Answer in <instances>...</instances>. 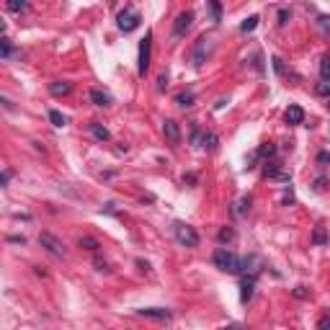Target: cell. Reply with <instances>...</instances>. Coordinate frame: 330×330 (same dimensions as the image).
Segmentation results:
<instances>
[{
  "label": "cell",
  "instance_id": "cell-1",
  "mask_svg": "<svg viewBox=\"0 0 330 330\" xmlns=\"http://www.w3.org/2000/svg\"><path fill=\"white\" fill-rule=\"evenodd\" d=\"M212 261H214V266L219 271H224V273H240V256H235L230 248H217Z\"/></svg>",
  "mask_w": 330,
  "mask_h": 330
},
{
  "label": "cell",
  "instance_id": "cell-2",
  "mask_svg": "<svg viewBox=\"0 0 330 330\" xmlns=\"http://www.w3.org/2000/svg\"><path fill=\"white\" fill-rule=\"evenodd\" d=\"M173 232H176V240L181 245H186V248H196V245H199V235H196V230L191 227V224L176 222L173 224Z\"/></svg>",
  "mask_w": 330,
  "mask_h": 330
},
{
  "label": "cell",
  "instance_id": "cell-3",
  "mask_svg": "<svg viewBox=\"0 0 330 330\" xmlns=\"http://www.w3.org/2000/svg\"><path fill=\"white\" fill-rule=\"evenodd\" d=\"M139 21H142V16L132 8V5H127L122 13H119V18H116V26H119V31H124V34H129V31H134L137 26H139Z\"/></svg>",
  "mask_w": 330,
  "mask_h": 330
},
{
  "label": "cell",
  "instance_id": "cell-4",
  "mask_svg": "<svg viewBox=\"0 0 330 330\" xmlns=\"http://www.w3.org/2000/svg\"><path fill=\"white\" fill-rule=\"evenodd\" d=\"M150 57H152V34H147L139 44V65H137V72L139 75H147L150 70Z\"/></svg>",
  "mask_w": 330,
  "mask_h": 330
},
{
  "label": "cell",
  "instance_id": "cell-5",
  "mask_svg": "<svg viewBox=\"0 0 330 330\" xmlns=\"http://www.w3.org/2000/svg\"><path fill=\"white\" fill-rule=\"evenodd\" d=\"M209 52H212V39L201 36L199 42H196L194 52H191V62H194V67H201V65L206 62V57H209Z\"/></svg>",
  "mask_w": 330,
  "mask_h": 330
},
{
  "label": "cell",
  "instance_id": "cell-6",
  "mask_svg": "<svg viewBox=\"0 0 330 330\" xmlns=\"http://www.w3.org/2000/svg\"><path fill=\"white\" fill-rule=\"evenodd\" d=\"M39 245L47 248L49 253H52V256H57V258L65 256V245H62V240H57V237L52 235V232H42V235H39Z\"/></svg>",
  "mask_w": 330,
  "mask_h": 330
},
{
  "label": "cell",
  "instance_id": "cell-7",
  "mask_svg": "<svg viewBox=\"0 0 330 330\" xmlns=\"http://www.w3.org/2000/svg\"><path fill=\"white\" fill-rule=\"evenodd\" d=\"M139 318H147V320H157V323H170L173 320V312L170 310H163V307H142L137 310Z\"/></svg>",
  "mask_w": 330,
  "mask_h": 330
},
{
  "label": "cell",
  "instance_id": "cell-8",
  "mask_svg": "<svg viewBox=\"0 0 330 330\" xmlns=\"http://www.w3.org/2000/svg\"><path fill=\"white\" fill-rule=\"evenodd\" d=\"M261 268H263V261L258 256H245V258H240V273L243 276H258Z\"/></svg>",
  "mask_w": 330,
  "mask_h": 330
},
{
  "label": "cell",
  "instance_id": "cell-9",
  "mask_svg": "<svg viewBox=\"0 0 330 330\" xmlns=\"http://www.w3.org/2000/svg\"><path fill=\"white\" fill-rule=\"evenodd\" d=\"M191 23H194V10H181L178 16H176V23H173V34L176 36H183V34L191 29Z\"/></svg>",
  "mask_w": 330,
  "mask_h": 330
},
{
  "label": "cell",
  "instance_id": "cell-10",
  "mask_svg": "<svg viewBox=\"0 0 330 330\" xmlns=\"http://www.w3.org/2000/svg\"><path fill=\"white\" fill-rule=\"evenodd\" d=\"M163 134L170 144H181V127H178V122H173V119H165L163 122Z\"/></svg>",
  "mask_w": 330,
  "mask_h": 330
},
{
  "label": "cell",
  "instance_id": "cell-11",
  "mask_svg": "<svg viewBox=\"0 0 330 330\" xmlns=\"http://www.w3.org/2000/svg\"><path fill=\"white\" fill-rule=\"evenodd\" d=\"M266 178H271L276 183H289V181H292V173L284 170V168H279V165H273V163H268L266 165Z\"/></svg>",
  "mask_w": 330,
  "mask_h": 330
},
{
  "label": "cell",
  "instance_id": "cell-12",
  "mask_svg": "<svg viewBox=\"0 0 330 330\" xmlns=\"http://www.w3.org/2000/svg\"><path fill=\"white\" fill-rule=\"evenodd\" d=\"M253 292H256V276H243L240 281V302L248 305L250 299H253Z\"/></svg>",
  "mask_w": 330,
  "mask_h": 330
},
{
  "label": "cell",
  "instance_id": "cell-13",
  "mask_svg": "<svg viewBox=\"0 0 330 330\" xmlns=\"http://www.w3.org/2000/svg\"><path fill=\"white\" fill-rule=\"evenodd\" d=\"M284 119H286V124H289V127L305 124V111H302V106H289L286 114H284Z\"/></svg>",
  "mask_w": 330,
  "mask_h": 330
},
{
  "label": "cell",
  "instance_id": "cell-14",
  "mask_svg": "<svg viewBox=\"0 0 330 330\" xmlns=\"http://www.w3.org/2000/svg\"><path fill=\"white\" fill-rule=\"evenodd\" d=\"M70 90H72V83H67V80H57V83H52V85H49V93H52V96H57V98L70 96Z\"/></svg>",
  "mask_w": 330,
  "mask_h": 330
},
{
  "label": "cell",
  "instance_id": "cell-15",
  "mask_svg": "<svg viewBox=\"0 0 330 330\" xmlns=\"http://www.w3.org/2000/svg\"><path fill=\"white\" fill-rule=\"evenodd\" d=\"M90 101H93L96 106H109L111 96L106 93V90H101V88H90Z\"/></svg>",
  "mask_w": 330,
  "mask_h": 330
},
{
  "label": "cell",
  "instance_id": "cell-16",
  "mask_svg": "<svg viewBox=\"0 0 330 330\" xmlns=\"http://www.w3.org/2000/svg\"><path fill=\"white\" fill-rule=\"evenodd\" d=\"M90 134H93L98 142H109V139H111V132L103 127V124H98V122H96V124H90Z\"/></svg>",
  "mask_w": 330,
  "mask_h": 330
},
{
  "label": "cell",
  "instance_id": "cell-17",
  "mask_svg": "<svg viewBox=\"0 0 330 330\" xmlns=\"http://www.w3.org/2000/svg\"><path fill=\"white\" fill-rule=\"evenodd\" d=\"M176 103H178V106H183V109H191L194 103H196V93H194V90H183V93L176 96Z\"/></svg>",
  "mask_w": 330,
  "mask_h": 330
},
{
  "label": "cell",
  "instance_id": "cell-18",
  "mask_svg": "<svg viewBox=\"0 0 330 330\" xmlns=\"http://www.w3.org/2000/svg\"><path fill=\"white\" fill-rule=\"evenodd\" d=\"M328 243H330V237H328L325 227H315V232H312V245H328Z\"/></svg>",
  "mask_w": 330,
  "mask_h": 330
},
{
  "label": "cell",
  "instance_id": "cell-19",
  "mask_svg": "<svg viewBox=\"0 0 330 330\" xmlns=\"http://www.w3.org/2000/svg\"><path fill=\"white\" fill-rule=\"evenodd\" d=\"M201 147L204 150H214L217 147V134H212V132H204V134H201Z\"/></svg>",
  "mask_w": 330,
  "mask_h": 330
},
{
  "label": "cell",
  "instance_id": "cell-20",
  "mask_svg": "<svg viewBox=\"0 0 330 330\" xmlns=\"http://www.w3.org/2000/svg\"><path fill=\"white\" fill-rule=\"evenodd\" d=\"M320 75H323V83H330V55L320 60Z\"/></svg>",
  "mask_w": 330,
  "mask_h": 330
},
{
  "label": "cell",
  "instance_id": "cell-21",
  "mask_svg": "<svg viewBox=\"0 0 330 330\" xmlns=\"http://www.w3.org/2000/svg\"><path fill=\"white\" fill-rule=\"evenodd\" d=\"M256 155H258V157H273V155H276V147H273L271 142H266V144H261V147L256 150Z\"/></svg>",
  "mask_w": 330,
  "mask_h": 330
},
{
  "label": "cell",
  "instance_id": "cell-22",
  "mask_svg": "<svg viewBox=\"0 0 330 330\" xmlns=\"http://www.w3.org/2000/svg\"><path fill=\"white\" fill-rule=\"evenodd\" d=\"M250 201H253V199H250V196H243V199L237 201V209H235V214L245 217V214H248V209H250Z\"/></svg>",
  "mask_w": 330,
  "mask_h": 330
},
{
  "label": "cell",
  "instance_id": "cell-23",
  "mask_svg": "<svg viewBox=\"0 0 330 330\" xmlns=\"http://www.w3.org/2000/svg\"><path fill=\"white\" fill-rule=\"evenodd\" d=\"M49 122L55 124V127H65V124H67V119H65L57 109H52V111H49Z\"/></svg>",
  "mask_w": 330,
  "mask_h": 330
},
{
  "label": "cell",
  "instance_id": "cell-24",
  "mask_svg": "<svg viewBox=\"0 0 330 330\" xmlns=\"http://www.w3.org/2000/svg\"><path fill=\"white\" fill-rule=\"evenodd\" d=\"M256 26H258V16H250V18H245V21L240 23V31H243V34H248V31H253Z\"/></svg>",
  "mask_w": 330,
  "mask_h": 330
},
{
  "label": "cell",
  "instance_id": "cell-25",
  "mask_svg": "<svg viewBox=\"0 0 330 330\" xmlns=\"http://www.w3.org/2000/svg\"><path fill=\"white\" fill-rule=\"evenodd\" d=\"M315 23H318V29L325 36H330V16H318V21H315Z\"/></svg>",
  "mask_w": 330,
  "mask_h": 330
},
{
  "label": "cell",
  "instance_id": "cell-26",
  "mask_svg": "<svg viewBox=\"0 0 330 330\" xmlns=\"http://www.w3.org/2000/svg\"><path fill=\"white\" fill-rule=\"evenodd\" d=\"M0 49H3V60H8V57L13 55V47H10V39H8V36L0 39Z\"/></svg>",
  "mask_w": 330,
  "mask_h": 330
},
{
  "label": "cell",
  "instance_id": "cell-27",
  "mask_svg": "<svg viewBox=\"0 0 330 330\" xmlns=\"http://www.w3.org/2000/svg\"><path fill=\"white\" fill-rule=\"evenodd\" d=\"M80 248H85V250H98V240H96V237H80Z\"/></svg>",
  "mask_w": 330,
  "mask_h": 330
},
{
  "label": "cell",
  "instance_id": "cell-28",
  "mask_svg": "<svg viewBox=\"0 0 330 330\" xmlns=\"http://www.w3.org/2000/svg\"><path fill=\"white\" fill-rule=\"evenodd\" d=\"M8 10H13V13H23V10H29V5H26V3H18V0H10V3H8Z\"/></svg>",
  "mask_w": 330,
  "mask_h": 330
},
{
  "label": "cell",
  "instance_id": "cell-29",
  "mask_svg": "<svg viewBox=\"0 0 330 330\" xmlns=\"http://www.w3.org/2000/svg\"><path fill=\"white\" fill-rule=\"evenodd\" d=\"M315 93L330 98V83H318V85H315Z\"/></svg>",
  "mask_w": 330,
  "mask_h": 330
},
{
  "label": "cell",
  "instance_id": "cell-30",
  "mask_svg": "<svg viewBox=\"0 0 330 330\" xmlns=\"http://www.w3.org/2000/svg\"><path fill=\"white\" fill-rule=\"evenodd\" d=\"M209 10H212V21H222V5L219 3H209Z\"/></svg>",
  "mask_w": 330,
  "mask_h": 330
},
{
  "label": "cell",
  "instance_id": "cell-31",
  "mask_svg": "<svg viewBox=\"0 0 330 330\" xmlns=\"http://www.w3.org/2000/svg\"><path fill=\"white\" fill-rule=\"evenodd\" d=\"M235 237V232L230 230V227H224V230H219V243H230Z\"/></svg>",
  "mask_w": 330,
  "mask_h": 330
},
{
  "label": "cell",
  "instance_id": "cell-32",
  "mask_svg": "<svg viewBox=\"0 0 330 330\" xmlns=\"http://www.w3.org/2000/svg\"><path fill=\"white\" fill-rule=\"evenodd\" d=\"M315 328H318V330H330V315H323Z\"/></svg>",
  "mask_w": 330,
  "mask_h": 330
},
{
  "label": "cell",
  "instance_id": "cell-33",
  "mask_svg": "<svg viewBox=\"0 0 330 330\" xmlns=\"http://www.w3.org/2000/svg\"><path fill=\"white\" fill-rule=\"evenodd\" d=\"M318 163L320 165H330V152H320L318 155Z\"/></svg>",
  "mask_w": 330,
  "mask_h": 330
},
{
  "label": "cell",
  "instance_id": "cell-34",
  "mask_svg": "<svg viewBox=\"0 0 330 330\" xmlns=\"http://www.w3.org/2000/svg\"><path fill=\"white\" fill-rule=\"evenodd\" d=\"M286 21H289V10H286V8H281V10H279V23L284 26Z\"/></svg>",
  "mask_w": 330,
  "mask_h": 330
},
{
  "label": "cell",
  "instance_id": "cell-35",
  "mask_svg": "<svg viewBox=\"0 0 330 330\" xmlns=\"http://www.w3.org/2000/svg\"><path fill=\"white\" fill-rule=\"evenodd\" d=\"M325 183H328V181H325V176H320L318 181H315V191H323V189H325Z\"/></svg>",
  "mask_w": 330,
  "mask_h": 330
},
{
  "label": "cell",
  "instance_id": "cell-36",
  "mask_svg": "<svg viewBox=\"0 0 330 330\" xmlns=\"http://www.w3.org/2000/svg\"><path fill=\"white\" fill-rule=\"evenodd\" d=\"M96 268H98V271H109V263L101 261V258H96Z\"/></svg>",
  "mask_w": 330,
  "mask_h": 330
},
{
  "label": "cell",
  "instance_id": "cell-37",
  "mask_svg": "<svg viewBox=\"0 0 330 330\" xmlns=\"http://www.w3.org/2000/svg\"><path fill=\"white\" fill-rule=\"evenodd\" d=\"M294 297H299V299H305V297H307V292H305V286H297V289H294Z\"/></svg>",
  "mask_w": 330,
  "mask_h": 330
},
{
  "label": "cell",
  "instance_id": "cell-38",
  "mask_svg": "<svg viewBox=\"0 0 330 330\" xmlns=\"http://www.w3.org/2000/svg\"><path fill=\"white\" fill-rule=\"evenodd\" d=\"M13 178V170H5V173H3V178H0V183H3V186H5V183Z\"/></svg>",
  "mask_w": 330,
  "mask_h": 330
},
{
  "label": "cell",
  "instance_id": "cell-39",
  "mask_svg": "<svg viewBox=\"0 0 330 330\" xmlns=\"http://www.w3.org/2000/svg\"><path fill=\"white\" fill-rule=\"evenodd\" d=\"M222 330H243L240 325H227V328H222Z\"/></svg>",
  "mask_w": 330,
  "mask_h": 330
},
{
  "label": "cell",
  "instance_id": "cell-40",
  "mask_svg": "<svg viewBox=\"0 0 330 330\" xmlns=\"http://www.w3.org/2000/svg\"><path fill=\"white\" fill-rule=\"evenodd\" d=\"M328 109H330V98H328Z\"/></svg>",
  "mask_w": 330,
  "mask_h": 330
}]
</instances>
